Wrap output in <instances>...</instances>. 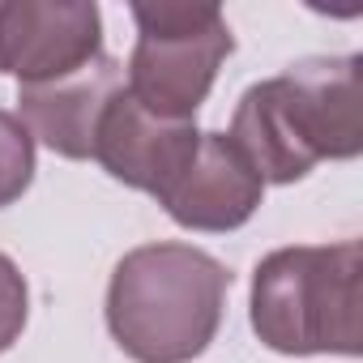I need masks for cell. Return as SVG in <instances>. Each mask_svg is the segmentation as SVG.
Instances as JSON below:
<instances>
[{
  "label": "cell",
  "mask_w": 363,
  "mask_h": 363,
  "mask_svg": "<svg viewBox=\"0 0 363 363\" xmlns=\"http://www.w3.org/2000/svg\"><path fill=\"white\" fill-rule=\"evenodd\" d=\"M359 240L269 252L252 274V329L278 354H359Z\"/></svg>",
  "instance_id": "obj_3"
},
{
  "label": "cell",
  "mask_w": 363,
  "mask_h": 363,
  "mask_svg": "<svg viewBox=\"0 0 363 363\" xmlns=\"http://www.w3.org/2000/svg\"><path fill=\"white\" fill-rule=\"evenodd\" d=\"M197 141H201V128L193 120L154 116L128 90H120L111 99V107L103 111V124L94 137V158L120 184L162 197L175 184V175L189 167V158L197 154Z\"/></svg>",
  "instance_id": "obj_6"
},
{
  "label": "cell",
  "mask_w": 363,
  "mask_h": 363,
  "mask_svg": "<svg viewBox=\"0 0 363 363\" xmlns=\"http://www.w3.org/2000/svg\"><path fill=\"white\" fill-rule=\"evenodd\" d=\"M103 48V18L82 0H0V73L39 86L77 73Z\"/></svg>",
  "instance_id": "obj_5"
},
{
  "label": "cell",
  "mask_w": 363,
  "mask_h": 363,
  "mask_svg": "<svg viewBox=\"0 0 363 363\" xmlns=\"http://www.w3.org/2000/svg\"><path fill=\"white\" fill-rule=\"evenodd\" d=\"M227 137L261 184H295L320 158H354L363 150L359 56H312L244 90Z\"/></svg>",
  "instance_id": "obj_1"
},
{
  "label": "cell",
  "mask_w": 363,
  "mask_h": 363,
  "mask_svg": "<svg viewBox=\"0 0 363 363\" xmlns=\"http://www.w3.org/2000/svg\"><path fill=\"white\" fill-rule=\"evenodd\" d=\"M137 48L128 56V94L167 120H193L223 60L235 52L218 5H133Z\"/></svg>",
  "instance_id": "obj_4"
},
{
  "label": "cell",
  "mask_w": 363,
  "mask_h": 363,
  "mask_svg": "<svg viewBox=\"0 0 363 363\" xmlns=\"http://www.w3.org/2000/svg\"><path fill=\"white\" fill-rule=\"evenodd\" d=\"M120 90H124V65L99 52L69 77L18 86V111H22L18 120L60 158H94L103 111Z\"/></svg>",
  "instance_id": "obj_7"
},
{
  "label": "cell",
  "mask_w": 363,
  "mask_h": 363,
  "mask_svg": "<svg viewBox=\"0 0 363 363\" xmlns=\"http://www.w3.org/2000/svg\"><path fill=\"white\" fill-rule=\"evenodd\" d=\"M261 175L244 162L227 133H201L197 154L175 175L158 206L189 231H235L261 206Z\"/></svg>",
  "instance_id": "obj_8"
},
{
  "label": "cell",
  "mask_w": 363,
  "mask_h": 363,
  "mask_svg": "<svg viewBox=\"0 0 363 363\" xmlns=\"http://www.w3.org/2000/svg\"><path fill=\"white\" fill-rule=\"evenodd\" d=\"M35 179V137L13 111H0V210L13 206Z\"/></svg>",
  "instance_id": "obj_9"
},
{
  "label": "cell",
  "mask_w": 363,
  "mask_h": 363,
  "mask_svg": "<svg viewBox=\"0 0 363 363\" xmlns=\"http://www.w3.org/2000/svg\"><path fill=\"white\" fill-rule=\"evenodd\" d=\"M26 312H30V295H26V278L22 269L0 252V354H5L22 329H26Z\"/></svg>",
  "instance_id": "obj_10"
},
{
  "label": "cell",
  "mask_w": 363,
  "mask_h": 363,
  "mask_svg": "<svg viewBox=\"0 0 363 363\" xmlns=\"http://www.w3.org/2000/svg\"><path fill=\"white\" fill-rule=\"evenodd\" d=\"M231 274L193 244L133 248L107 286V329L137 363H189L223 325Z\"/></svg>",
  "instance_id": "obj_2"
}]
</instances>
